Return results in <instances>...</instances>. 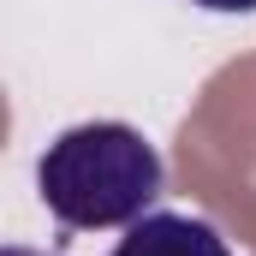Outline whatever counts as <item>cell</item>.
Returning a JSON list of instances; mask_svg holds the SVG:
<instances>
[{
  "mask_svg": "<svg viewBox=\"0 0 256 256\" xmlns=\"http://www.w3.org/2000/svg\"><path fill=\"white\" fill-rule=\"evenodd\" d=\"M202 12H256V0H191Z\"/></svg>",
  "mask_w": 256,
  "mask_h": 256,
  "instance_id": "3",
  "label": "cell"
},
{
  "mask_svg": "<svg viewBox=\"0 0 256 256\" xmlns=\"http://www.w3.org/2000/svg\"><path fill=\"white\" fill-rule=\"evenodd\" d=\"M161 179L167 167L155 143L120 120H90V126L60 131L36 161V196L66 232L131 226L161 196Z\"/></svg>",
  "mask_w": 256,
  "mask_h": 256,
  "instance_id": "1",
  "label": "cell"
},
{
  "mask_svg": "<svg viewBox=\"0 0 256 256\" xmlns=\"http://www.w3.org/2000/svg\"><path fill=\"white\" fill-rule=\"evenodd\" d=\"M108 256H232V244L202 214H137Z\"/></svg>",
  "mask_w": 256,
  "mask_h": 256,
  "instance_id": "2",
  "label": "cell"
},
{
  "mask_svg": "<svg viewBox=\"0 0 256 256\" xmlns=\"http://www.w3.org/2000/svg\"><path fill=\"white\" fill-rule=\"evenodd\" d=\"M0 256H48V250H30V244H0Z\"/></svg>",
  "mask_w": 256,
  "mask_h": 256,
  "instance_id": "4",
  "label": "cell"
}]
</instances>
